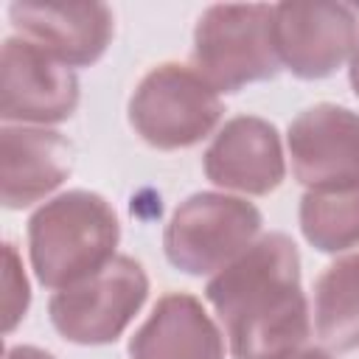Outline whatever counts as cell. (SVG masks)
Here are the masks:
<instances>
[{
    "label": "cell",
    "instance_id": "ba28073f",
    "mask_svg": "<svg viewBox=\"0 0 359 359\" xmlns=\"http://www.w3.org/2000/svg\"><path fill=\"white\" fill-rule=\"evenodd\" d=\"M272 36L280 65L300 79H323L353 53L359 22L342 3H280L272 6Z\"/></svg>",
    "mask_w": 359,
    "mask_h": 359
},
{
    "label": "cell",
    "instance_id": "8992f818",
    "mask_svg": "<svg viewBox=\"0 0 359 359\" xmlns=\"http://www.w3.org/2000/svg\"><path fill=\"white\" fill-rule=\"evenodd\" d=\"M149 294L143 266L129 255H115L95 275L59 289L50 297L53 328L79 345H104L123 334Z\"/></svg>",
    "mask_w": 359,
    "mask_h": 359
},
{
    "label": "cell",
    "instance_id": "9a60e30c",
    "mask_svg": "<svg viewBox=\"0 0 359 359\" xmlns=\"http://www.w3.org/2000/svg\"><path fill=\"white\" fill-rule=\"evenodd\" d=\"M300 230L320 252L359 244V182L309 191L300 202Z\"/></svg>",
    "mask_w": 359,
    "mask_h": 359
},
{
    "label": "cell",
    "instance_id": "5bb4252c",
    "mask_svg": "<svg viewBox=\"0 0 359 359\" xmlns=\"http://www.w3.org/2000/svg\"><path fill=\"white\" fill-rule=\"evenodd\" d=\"M314 328L334 351L359 348V252L337 258L317 278Z\"/></svg>",
    "mask_w": 359,
    "mask_h": 359
},
{
    "label": "cell",
    "instance_id": "7c38bea8",
    "mask_svg": "<svg viewBox=\"0 0 359 359\" xmlns=\"http://www.w3.org/2000/svg\"><path fill=\"white\" fill-rule=\"evenodd\" d=\"M73 165V149L59 132L6 126L0 132V199L20 210L59 188Z\"/></svg>",
    "mask_w": 359,
    "mask_h": 359
},
{
    "label": "cell",
    "instance_id": "4fadbf2b",
    "mask_svg": "<svg viewBox=\"0 0 359 359\" xmlns=\"http://www.w3.org/2000/svg\"><path fill=\"white\" fill-rule=\"evenodd\" d=\"M132 359H224V342L202 303L174 292L157 300L129 342Z\"/></svg>",
    "mask_w": 359,
    "mask_h": 359
},
{
    "label": "cell",
    "instance_id": "30bf717a",
    "mask_svg": "<svg viewBox=\"0 0 359 359\" xmlns=\"http://www.w3.org/2000/svg\"><path fill=\"white\" fill-rule=\"evenodd\" d=\"M11 25L67 67L93 65L112 39V11L104 3H11Z\"/></svg>",
    "mask_w": 359,
    "mask_h": 359
},
{
    "label": "cell",
    "instance_id": "7a4b0ae2",
    "mask_svg": "<svg viewBox=\"0 0 359 359\" xmlns=\"http://www.w3.org/2000/svg\"><path fill=\"white\" fill-rule=\"evenodd\" d=\"M118 216L90 191H67L45 202L28 222L31 266L48 289H67L115 258Z\"/></svg>",
    "mask_w": 359,
    "mask_h": 359
},
{
    "label": "cell",
    "instance_id": "3957f363",
    "mask_svg": "<svg viewBox=\"0 0 359 359\" xmlns=\"http://www.w3.org/2000/svg\"><path fill=\"white\" fill-rule=\"evenodd\" d=\"M280 67L272 36V6H210L194 31V70L216 90L272 79Z\"/></svg>",
    "mask_w": 359,
    "mask_h": 359
},
{
    "label": "cell",
    "instance_id": "e0dca14e",
    "mask_svg": "<svg viewBox=\"0 0 359 359\" xmlns=\"http://www.w3.org/2000/svg\"><path fill=\"white\" fill-rule=\"evenodd\" d=\"M6 359H53V356L42 348H34V345H17V348L6 351Z\"/></svg>",
    "mask_w": 359,
    "mask_h": 359
},
{
    "label": "cell",
    "instance_id": "ac0fdd59",
    "mask_svg": "<svg viewBox=\"0 0 359 359\" xmlns=\"http://www.w3.org/2000/svg\"><path fill=\"white\" fill-rule=\"evenodd\" d=\"M286 359H334V356L328 351H323V348H300V351L289 353Z\"/></svg>",
    "mask_w": 359,
    "mask_h": 359
},
{
    "label": "cell",
    "instance_id": "2e32d148",
    "mask_svg": "<svg viewBox=\"0 0 359 359\" xmlns=\"http://www.w3.org/2000/svg\"><path fill=\"white\" fill-rule=\"evenodd\" d=\"M28 280L22 272V261L11 244L3 247V331L8 334L28 309Z\"/></svg>",
    "mask_w": 359,
    "mask_h": 359
},
{
    "label": "cell",
    "instance_id": "52a82bcc",
    "mask_svg": "<svg viewBox=\"0 0 359 359\" xmlns=\"http://www.w3.org/2000/svg\"><path fill=\"white\" fill-rule=\"evenodd\" d=\"M76 73L28 39H6L0 53V115L22 123H59L76 112Z\"/></svg>",
    "mask_w": 359,
    "mask_h": 359
},
{
    "label": "cell",
    "instance_id": "5b68a950",
    "mask_svg": "<svg viewBox=\"0 0 359 359\" xmlns=\"http://www.w3.org/2000/svg\"><path fill=\"white\" fill-rule=\"evenodd\" d=\"M219 118V93L194 67L182 65H160L146 73L129 101V123L154 149L194 146Z\"/></svg>",
    "mask_w": 359,
    "mask_h": 359
},
{
    "label": "cell",
    "instance_id": "6da1fadb",
    "mask_svg": "<svg viewBox=\"0 0 359 359\" xmlns=\"http://www.w3.org/2000/svg\"><path fill=\"white\" fill-rule=\"evenodd\" d=\"M205 294L227 331L233 359H286L309 337L300 258L283 233L252 241L208 280Z\"/></svg>",
    "mask_w": 359,
    "mask_h": 359
},
{
    "label": "cell",
    "instance_id": "277c9868",
    "mask_svg": "<svg viewBox=\"0 0 359 359\" xmlns=\"http://www.w3.org/2000/svg\"><path fill=\"white\" fill-rule=\"evenodd\" d=\"M261 213L252 202L227 194L188 196L165 224L168 261L188 275L222 272L258 236Z\"/></svg>",
    "mask_w": 359,
    "mask_h": 359
},
{
    "label": "cell",
    "instance_id": "8fae6325",
    "mask_svg": "<svg viewBox=\"0 0 359 359\" xmlns=\"http://www.w3.org/2000/svg\"><path fill=\"white\" fill-rule=\"evenodd\" d=\"M283 171L278 132L255 115L227 121L205 151V174L219 188L261 196L280 185Z\"/></svg>",
    "mask_w": 359,
    "mask_h": 359
},
{
    "label": "cell",
    "instance_id": "9c48e42d",
    "mask_svg": "<svg viewBox=\"0 0 359 359\" xmlns=\"http://www.w3.org/2000/svg\"><path fill=\"white\" fill-rule=\"evenodd\" d=\"M289 154L294 177L309 191L356 185L359 115L337 104L303 109L289 126Z\"/></svg>",
    "mask_w": 359,
    "mask_h": 359
},
{
    "label": "cell",
    "instance_id": "d6986e66",
    "mask_svg": "<svg viewBox=\"0 0 359 359\" xmlns=\"http://www.w3.org/2000/svg\"><path fill=\"white\" fill-rule=\"evenodd\" d=\"M351 84H353V93L359 95V39H356V48L351 53Z\"/></svg>",
    "mask_w": 359,
    "mask_h": 359
}]
</instances>
